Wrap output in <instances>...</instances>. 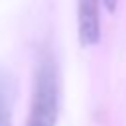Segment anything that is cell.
<instances>
[{
  "mask_svg": "<svg viewBox=\"0 0 126 126\" xmlns=\"http://www.w3.org/2000/svg\"><path fill=\"white\" fill-rule=\"evenodd\" d=\"M59 114V73L57 63L45 51L33 71L32 104L26 126H55Z\"/></svg>",
  "mask_w": 126,
  "mask_h": 126,
  "instance_id": "cell-1",
  "label": "cell"
},
{
  "mask_svg": "<svg viewBox=\"0 0 126 126\" xmlns=\"http://www.w3.org/2000/svg\"><path fill=\"white\" fill-rule=\"evenodd\" d=\"M77 28L79 41L85 47L96 45L100 39V0L77 2Z\"/></svg>",
  "mask_w": 126,
  "mask_h": 126,
  "instance_id": "cell-2",
  "label": "cell"
},
{
  "mask_svg": "<svg viewBox=\"0 0 126 126\" xmlns=\"http://www.w3.org/2000/svg\"><path fill=\"white\" fill-rule=\"evenodd\" d=\"M12 102H14V83L0 71V126H12Z\"/></svg>",
  "mask_w": 126,
  "mask_h": 126,
  "instance_id": "cell-3",
  "label": "cell"
},
{
  "mask_svg": "<svg viewBox=\"0 0 126 126\" xmlns=\"http://www.w3.org/2000/svg\"><path fill=\"white\" fill-rule=\"evenodd\" d=\"M102 4H104L110 12H114V10H116V6H118V0H102Z\"/></svg>",
  "mask_w": 126,
  "mask_h": 126,
  "instance_id": "cell-4",
  "label": "cell"
}]
</instances>
